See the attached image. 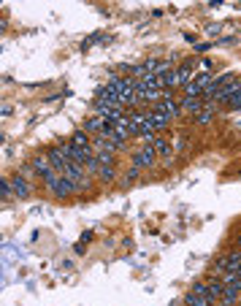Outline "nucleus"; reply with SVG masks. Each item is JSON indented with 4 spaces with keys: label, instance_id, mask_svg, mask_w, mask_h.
I'll use <instances>...</instances> for the list:
<instances>
[{
    "label": "nucleus",
    "instance_id": "f03ea898",
    "mask_svg": "<svg viewBox=\"0 0 241 306\" xmlns=\"http://www.w3.org/2000/svg\"><path fill=\"white\" fill-rule=\"evenodd\" d=\"M46 190H49L52 195H57V198H68V195L79 193V190L73 187V184L68 182V179H65L63 174H57L54 179H49V182H46Z\"/></svg>",
    "mask_w": 241,
    "mask_h": 306
},
{
    "label": "nucleus",
    "instance_id": "20e7f679",
    "mask_svg": "<svg viewBox=\"0 0 241 306\" xmlns=\"http://www.w3.org/2000/svg\"><path fill=\"white\" fill-rule=\"evenodd\" d=\"M46 157H49V163H52V168H54L57 174H65V168H68V163H71V160H68V154H65V149H63V144L49 149Z\"/></svg>",
    "mask_w": 241,
    "mask_h": 306
},
{
    "label": "nucleus",
    "instance_id": "ddd939ff",
    "mask_svg": "<svg viewBox=\"0 0 241 306\" xmlns=\"http://www.w3.org/2000/svg\"><path fill=\"white\" fill-rule=\"evenodd\" d=\"M239 295H241V290L236 287V284H225V290H222V298H219V301H228V304H236V301H239Z\"/></svg>",
    "mask_w": 241,
    "mask_h": 306
},
{
    "label": "nucleus",
    "instance_id": "f8f14e48",
    "mask_svg": "<svg viewBox=\"0 0 241 306\" xmlns=\"http://www.w3.org/2000/svg\"><path fill=\"white\" fill-rule=\"evenodd\" d=\"M184 306H217V304H212L209 298H200L195 293H187L184 295Z\"/></svg>",
    "mask_w": 241,
    "mask_h": 306
},
{
    "label": "nucleus",
    "instance_id": "dca6fc26",
    "mask_svg": "<svg viewBox=\"0 0 241 306\" xmlns=\"http://www.w3.org/2000/svg\"><path fill=\"white\" fill-rule=\"evenodd\" d=\"M103 182H114V176H117V171H114V165H103L100 168V174H98Z\"/></svg>",
    "mask_w": 241,
    "mask_h": 306
},
{
    "label": "nucleus",
    "instance_id": "39448f33",
    "mask_svg": "<svg viewBox=\"0 0 241 306\" xmlns=\"http://www.w3.org/2000/svg\"><path fill=\"white\" fill-rule=\"evenodd\" d=\"M154 157H157V152H154V147L149 144V147L138 149V152L133 154V168H138V171H144V168H149V165H154Z\"/></svg>",
    "mask_w": 241,
    "mask_h": 306
},
{
    "label": "nucleus",
    "instance_id": "423d86ee",
    "mask_svg": "<svg viewBox=\"0 0 241 306\" xmlns=\"http://www.w3.org/2000/svg\"><path fill=\"white\" fill-rule=\"evenodd\" d=\"M203 106H206V98H184L182 103H179V111L182 114H195V117H198V114L203 111Z\"/></svg>",
    "mask_w": 241,
    "mask_h": 306
},
{
    "label": "nucleus",
    "instance_id": "5701e85b",
    "mask_svg": "<svg viewBox=\"0 0 241 306\" xmlns=\"http://www.w3.org/2000/svg\"><path fill=\"white\" fill-rule=\"evenodd\" d=\"M217 306H236V304H228V301H217Z\"/></svg>",
    "mask_w": 241,
    "mask_h": 306
},
{
    "label": "nucleus",
    "instance_id": "2eb2a0df",
    "mask_svg": "<svg viewBox=\"0 0 241 306\" xmlns=\"http://www.w3.org/2000/svg\"><path fill=\"white\" fill-rule=\"evenodd\" d=\"M0 195H3V200L17 198V195H14V182L8 176H3V182H0Z\"/></svg>",
    "mask_w": 241,
    "mask_h": 306
},
{
    "label": "nucleus",
    "instance_id": "1a4fd4ad",
    "mask_svg": "<svg viewBox=\"0 0 241 306\" xmlns=\"http://www.w3.org/2000/svg\"><path fill=\"white\" fill-rule=\"evenodd\" d=\"M222 290H225L222 279H219V282H209V295H206V298L212 301V304H217V301L222 298Z\"/></svg>",
    "mask_w": 241,
    "mask_h": 306
},
{
    "label": "nucleus",
    "instance_id": "4be33fe9",
    "mask_svg": "<svg viewBox=\"0 0 241 306\" xmlns=\"http://www.w3.org/2000/svg\"><path fill=\"white\" fill-rule=\"evenodd\" d=\"M209 49H212V44H198V46H195V52H209Z\"/></svg>",
    "mask_w": 241,
    "mask_h": 306
},
{
    "label": "nucleus",
    "instance_id": "6e6552de",
    "mask_svg": "<svg viewBox=\"0 0 241 306\" xmlns=\"http://www.w3.org/2000/svg\"><path fill=\"white\" fill-rule=\"evenodd\" d=\"M190 82H193V63L184 60V63L176 68V84H179V87H184V84H190Z\"/></svg>",
    "mask_w": 241,
    "mask_h": 306
},
{
    "label": "nucleus",
    "instance_id": "412c9836",
    "mask_svg": "<svg viewBox=\"0 0 241 306\" xmlns=\"http://www.w3.org/2000/svg\"><path fill=\"white\" fill-rule=\"evenodd\" d=\"M206 33H209V36H214V33H219V24H209V27H206Z\"/></svg>",
    "mask_w": 241,
    "mask_h": 306
},
{
    "label": "nucleus",
    "instance_id": "a211bd4d",
    "mask_svg": "<svg viewBox=\"0 0 241 306\" xmlns=\"http://www.w3.org/2000/svg\"><path fill=\"white\" fill-rule=\"evenodd\" d=\"M100 165H114V152H98Z\"/></svg>",
    "mask_w": 241,
    "mask_h": 306
},
{
    "label": "nucleus",
    "instance_id": "9b49d317",
    "mask_svg": "<svg viewBox=\"0 0 241 306\" xmlns=\"http://www.w3.org/2000/svg\"><path fill=\"white\" fill-rule=\"evenodd\" d=\"M147 117H149V122L154 125V130H163V128H168V122H171V119L165 117V114H157V111H147Z\"/></svg>",
    "mask_w": 241,
    "mask_h": 306
},
{
    "label": "nucleus",
    "instance_id": "4468645a",
    "mask_svg": "<svg viewBox=\"0 0 241 306\" xmlns=\"http://www.w3.org/2000/svg\"><path fill=\"white\" fill-rule=\"evenodd\" d=\"M71 144H76V147H92V141H89L87 130H76V133L71 135Z\"/></svg>",
    "mask_w": 241,
    "mask_h": 306
},
{
    "label": "nucleus",
    "instance_id": "b1692460",
    "mask_svg": "<svg viewBox=\"0 0 241 306\" xmlns=\"http://www.w3.org/2000/svg\"><path fill=\"white\" fill-rule=\"evenodd\" d=\"M236 244H239V247H241V236H239V241H236Z\"/></svg>",
    "mask_w": 241,
    "mask_h": 306
},
{
    "label": "nucleus",
    "instance_id": "9d476101",
    "mask_svg": "<svg viewBox=\"0 0 241 306\" xmlns=\"http://www.w3.org/2000/svg\"><path fill=\"white\" fill-rule=\"evenodd\" d=\"M152 147H154V152H157L160 157L165 160V163H171V152H174V149H171V144H168V141H163V138H157V141H154Z\"/></svg>",
    "mask_w": 241,
    "mask_h": 306
},
{
    "label": "nucleus",
    "instance_id": "0eeeda50",
    "mask_svg": "<svg viewBox=\"0 0 241 306\" xmlns=\"http://www.w3.org/2000/svg\"><path fill=\"white\" fill-rule=\"evenodd\" d=\"M11 182H14V195H17L19 200L30 198V179H24L22 174H17V176H11Z\"/></svg>",
    "mask_w": 241,
    "mask_h": 306
},
{
    "label": "nucleus",
    "instance_id": "6ab92c4d",
    "mask_svg": "<svg viewBox=\"0 0 241 306\" xmlns=\"http://www.w3.org/2000/svg\"><path fill=\"white\" fill-rule=\"evenodd\" d=\"M228 106H230V109H236V111H241V89H239V95H236V98L230 100Z\"/></svg>",
    "mask_w": 241,
    "mask_h": 306
},
{
    "label": "nucleus",
    "instance_id": "f257e3e1",
    "mask_svg": "<svg viewBox=\"0 0 241 306\" xmlns=\"http://www.w3.org/2000/svg\"><path fill=\"white\" fill-rule=\"evenodd\" d=\"M30 165H33V171H36L38 176H41V182H44V184H46L49 179H54V176H57V171L52 168V163H49L46 152H44V154H33Z\"/></svg>",
    "mask_w": 241,
    "mask_h": 306
},
{
    "label": "nucleus",
    "instance_id": "f3484780",
    "mask_svg": "<svg viewBox=\"0 0 241 306\" xmlns=\"http://www.w3.org/2000/svg\"><path fill=\"white\" fill-rule=\"evenodd\" d=\"M190 293H195V295H200V298H206L209 295V282H193V290Z\"/></svg>",
    "mask_w": 241,
    "mask_h": 306
},
{
    "label": "nucleus",
    "instance_id": "aec40b11",
    "mask_svg": "<svg viewBox=\"0 0 241 306\" xmlns=\"http://www.w3.org/2000/svg\"><path fill=\"white\" fill-rule=\"evenodd\" d=\"M19 174H22L24 179H33V176H36V171H33V165H24V168H22Z\"/></svg>",
    "mask_w": 241,
    "mask_h": 306
},
{
    "label": "nucleus",
    "instance_id": "7ed1b4c3",
    "mask_svg": "<svg viewBox=\"0 0 241 306\" xmlns=\"http://www.w3.org/2000/svg\"><path fill=\"white\" fill-rule=\"evenodd\" d=\"M152 111L165 114L168 119H174L176 114H182V111H179V103L174 100V95H171V89H165V92H163V98H160L157 103H154V109H152Z\"/></svg>",
    "mask_w": 241,
    "mask_h": 306
}]
</instances>
